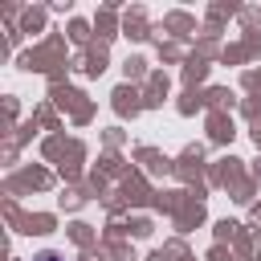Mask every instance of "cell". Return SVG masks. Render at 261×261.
Instances as JSON below:
<instances>
[{
	"label": "cell",
	"mask_w": 261,
	"mask_h": 261,
	"mask_svg": "<svg viewBox=\"0 0 261 261\" xmlns=\"http://www.w3.org/2000/svg\"><path fill=\"white\" fill-rule=\"evenodd\" d=\"M37 261H61V257H57V253H41Z\"/></svg>",
	"instance_id": "6da1fadb"
}]
</instances>
